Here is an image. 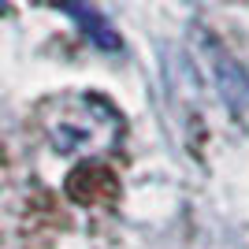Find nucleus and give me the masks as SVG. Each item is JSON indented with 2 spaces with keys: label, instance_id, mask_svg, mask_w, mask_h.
I'll return each instance as SVG.
<instances>
[{
  "label": "nucleus",
  "instance_id": "f257e3e1",
  "mask_svg": "<svg viewBox=\"0 0 249 249\" xmlns=\"http://www.w3.org/2000/svg\"><path fill=\"white\" fill-rule=\"evenodd\" d=\"M41 130L60 156H104L123 138V119L97 93H60L41 104Z\"/></svg>",
  "mask_w": 249,
  "mask_h": 249
},
{
  "label": "nucleus",
  "instance_id": "f03ea898",
  "mask_svg": "<svg viewBox=\"0 0 249 249\" xmlns=\"http://www.w3.org/2000/svg\"><path fill=\"white\" fill-rule=\"evenodd\" d=\"M201 60H205L212 82H216L219 97L234 115H246L249 112V74L234 56H231L223 45L212 37V34H201Z\"/></svg>",
  "mask_w": 249,
  "mask_h": 249
},
{
  "label": "nucleus",
  "instance_id": "7ed1b4c3",
  "mask_svg": "<svg viewBox=\"0 0 249 249\" xmlns=\"http://www.w3.org/2000/svg\"><path fill=\"white\" fill-rule=\"evenodd\" d=\"M67 11H71L78 22H82V30L89 34V41H93V45L112 49V52L119 49V37H115V30L108 26V19H101V15H97V11L86 4V0H67Z\"/></svg>",
  "mask_w": 249,
  "mask_h": 249
}]
</instances>
